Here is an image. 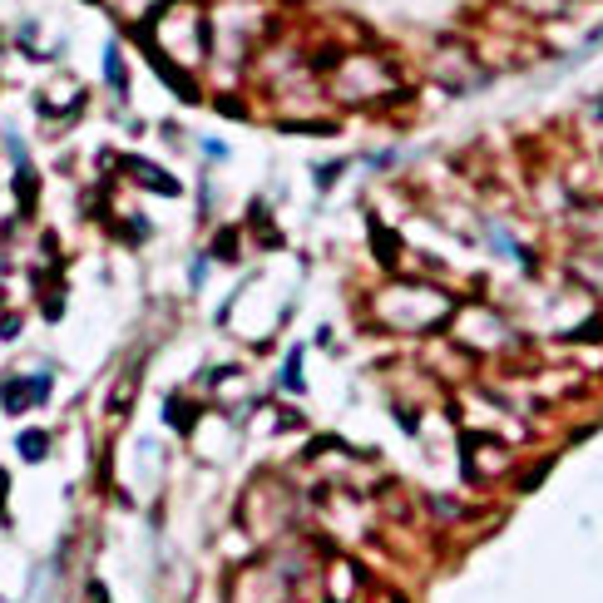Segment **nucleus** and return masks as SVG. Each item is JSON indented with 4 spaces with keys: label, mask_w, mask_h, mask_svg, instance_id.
I'll return each instance as SVG.
<instances>
[{
    "label": "nucleus",
    "mask_w": 603,
    "mask_h": 603,
    "mask_svg": "<svg viewBox=\"0 0 603 603\" xmlns=\"http://www.w3.org/2000/svg\"><path fill=\"white\" fill-rule=\"evenodd\" d=\"M20 450H25V455H30V460H40V455H45V440H40V435H35V430H30V435H25V440H20Z\"/></svg>",
    "instance_id": "obj_1"
}]
</instances>
